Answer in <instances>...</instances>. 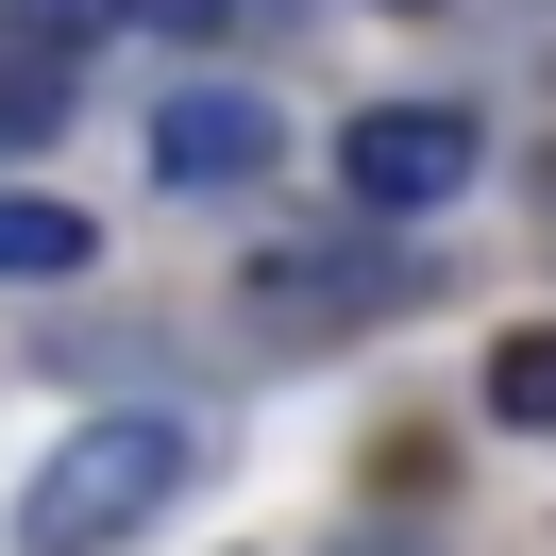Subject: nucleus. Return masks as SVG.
<instances>
[{
	"mask_svg": "<svg viewBox=\"0 0 556 556\" xmlns=\"http://www.w3.org/2000/svg\"><path fill=\"white\" fill-rule=\"evenodd\" d=\"M186 472H203V421H169V405H102V421H68V439L35 455L17 540H35V556H118Z\"/></svg>",
	"mask_w": 556,
	"mask_h": 556,
	"instance_id": "1",
	"label": "nucleus"
},
{
	"mask_svg": "<svg viewBox=\"0 0 556 556\" xmlns=\"http://www.w3.org/2000/svg\"><path fill=\"white\" fill-rule=\"evenodd\" d=\"M472 118H455V102H354L338 118V186H354V203H371V219H439V203H472Z\"/></svg>",
	"mask_w": 556,
	"mask_h": 556,
	"instance_id": "2",
	"label": "nucleus"
},
{
	"mask_svg": "<svg viewBox=\"0 0 556 556\" xmlns=\"http://www.w3.org/2000/svg\"><path fill=\"white\" fill-rule=\"evenodd\" d=\"M270 152H287V118L253 85H169L152 102V186L169 203H237V186H270Z\"/></svg>",
	"mask_w": 556,
	"mask_h": 556,
	"instance_id": "3",
	"label": "nucleus"
},
{
	"mask_svg": "<svg viewBox=\"0 0 556 556\" xmlns=\"http://www.w3.org/2000/svg\"><path fill=\"white\" fill-rule=\"evenodd\" d=\"M253 304H270V320H388V304H405V270H388V253H270V270H253Z\"/></svg>",
	"mask_w": 556,
	"mask_h": 556,
	"instance_id": "4",
	"label": "nucleus"
},
{
	"mask_svg": "<svg viewBox=\"0 0 556 556\" xmlns=\"http://www.w3.org/2000/svg\"><path fill=\"white\" fill-rule=\"evenodd\" d=\"M68 270H102V219L68 186H0V287H68Z\"/></svg>",
	"mask_w": 556,
	"mask_h": 556,
	"instance_id": "5",
	"label": "nucleus"
},
{
	"mask_svg": "<svg viewBox=\"0 0 556 556\" xmlns=\"http://www.w3.org/2000/svg\"><path fill=\"white\" fill-rule=\"evenodd\" d=\"M68 68H85V51L17 17V68H0V152H17V136H51V118H68Z\"/></svg>",
	"mask_w": 556,
	"mask_h": 556,
	"instance_id": "6",
	"label": "nucleus"
},
{
	"mask_svg": "<svg viewBox=\"0 0 556 556\" xmlns=\"http://www.w3.org/2000/svg\"><path fill=\"white\" fill-rule=\"evenodd\" d=\"M489 421H522V439H556V320H522V338H489Z\"/></svg>",
	"mask_w": 556,
	"mask_h": 556,
	"instance_id": "7",
	"label": "nucleus"
},
{
	"mask_svg": "<svg viewBox=\"0 0 556 556\" xmlns=\"http://www.w3.org/2000/svg\"><path fill=\"white\" fill-rule=\"evenodd\" d=\"M118 17H152V35H203V17H237V0H118Z\"/></svg>",
	"mask_w": 556,
	"mask_h": 556,
	"instance_id": "8",
	"label": "nucleus"
},
{
	"mask_svg": "<svg viewBox=\"0 0 556 556\" xmlns=\"http://www.w3.org/2000/svg\"><path fill=\"white\" fill-rule=\"evenodd\" d=\"M354 556H405V540H354Z\"/></svg>",
	"mask_w": 556,
	"mask_h": 556,
	"instance_id": "9",
	"label": "nucleus"
},
{
	"mask_svg": "<svg viewBox=\"0 0 556 556\" xmlns=\"http://www.w3.org/2000/svg\"><path fill=\"white\" fill-rule=\"evenodd\" d=\"M388 17H421V0H388Z\"/></svg>",
	"mask_w": 556,
	"mask_h": 556,
	"instance_id": "10",
	"label": "nucleus"
}]
</instances>
